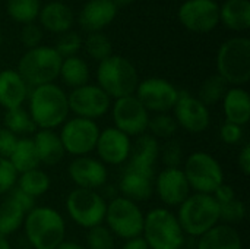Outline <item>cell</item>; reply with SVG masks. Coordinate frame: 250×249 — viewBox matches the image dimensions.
I'll use <instances>...</instances> for the list:
<instances>
[{
  "label": "cell",
  "mask_w": 250,
  "mask_h": 249,
  "mask_svg": "<svg viewBox=\"0 0 250 249\" xmlns=\"http://www.w3.org/2000/svg\"><path fill=\"white\" fill-rule=\"evenodd\" d=\"M28 113L37 129L53 131L67 120V94L56 84L35 87L29 94Z\"/></svg>",
  "instance_id": "cell-1"
},
{
  "label": "cell",
  "mask_w": 250,
  "mask_h": 249,
  "mask_svg": "<svg viewBox=\"0 0 250 249\" xmlns=\"http://www.w3.org/2000/svg\"><path fill=\"white\" fill-rule=\"evenodd\" d=\"M23 229L32 249H56L66 236L64 219L51 207H34L25 216Z\"/></svg>",
  "instance_id": "cell-2"
},
{
  "label": "cell",
  "mask_w": 250,
  "mask_h": 249,
  "mask_svg": "<svg viewBox=\"0 0 250 249\" xmlns=\"http://www.w3.org/2000/svg\"><path fill=\"white\" fill-rule=\"evenodd\" d=\"M185 235L201 238L220 225V205L212 195L190 194L176 214Z\"/></svg>",
  "instance_id": "cell-3"
},
{
  "label": "cell",
  "mask_w": 250,
  "mask_h": 249,
  "mask_svg": "<svg viewBox=\"0 0 250 249\" xmlns=\"http://www.w3.org/2000/svg\"><path fill=\"white\" fill-rule=\"evenodd\" d=\"M97 82V85L110 98L117 100L135 94L139 84V75L135 65L129 59L111 54L98 63Z\"/></svg>",
  "instance_id": "cell-4"
},
{
  "label": "cell",
  "mask_w": 250,
  "mask_h": 249,
  "mask_svg": "<svg viewBox=\"0 0 250 249\" xmlns=\"http://www.w3.org/2000/svg\"><path fill=\"white\" fill-rule=\"evenodd\" d=\"M62 56L50 45H38L26 50L18 62L16 72L22 76L28 87H40L53 84L59 78Z\"/></svg>",
  "instance_id": "cell-5"
},
{
  "label": "cell",
  "mask_w": 250,
  "mask_h": 249,
  "mask_svg": "<svg viewBox=\"0 0 250 249\" xmlns=\"http://www.w3.org/2000/svg\"><path fill=\"white\" fill-rule=\"evenodd\" d=\"M217 75L233 87H243L250 79V40L233 37L226 40L217 53Z\"/></svg>",
  "instance_id": "cell-6"
},
{
  "label": "cell",
  "mask_w": 250,
  "mask_h": 249,
  "mask_svg": "<svg viewBox=\"0 0 250 249\" xmlns=\"http://www.w3.org/2000/svg\"><path fill=\"white\" fill-rule=\"evenodd\" d=\"M142 238L149 249H182L185 244V233L176 214L164 207L145 214Z\"/></svg>",
  "instance_id": "cell-7"
},
{
  "label": "cell",
  "mask_w": 250,
  "mask_h": 249,
  "mask_svg": "<svg viewBox=\"0 0 250 249\" xmlns=\"http://www.w3.org/2000/svg\"><path fill=\"white\" fill-rule=\"evenodd\" d=\"M190 191L195 194H207L212 195L215 189L224 183V172L220 161L205 151L192 153L182 169Z\"/></svg>",
  "instance_id": "cell-8"
},
{
  "label": "cell",
  "mask_w": 250,
  "mask_h": 249,
  "mask_svg": "<svg viewBox=\"0 0 250 249\" xmlns=\"http://www.w3.org/2000/svg\"><path fill=\"white\" fill-rule=\"evenodd\" d=\"M144 220L145 214L138 203H133L122 195L114 197L107 204L104 222L107 223L108 230L123 241L142 236Z\"/></svg>",
  "instance_id": "cell-9"
},
{
  "label": "cell",
  "mask_w": 250,
  "mask_h": 249,
  "mask_svg": "<svg viewBox=\"0 0 250 249\" xmlns=\"http://www.w3.org/2000/svg\"><path fill=\"white\" fill-rule=\"evenodd\" d=\"M107 210L105 198L92 189H73L66 198V211L69 217L83 229L103 225Z\"/></svg>",
  "instance_id": "cell-10"
},
{
  "label": "cell",
  "mask_w": 250,
  "mask_h": 249,
  "mask_svg": "<svg viewBox=\"0 0 250 249\" xmlns=\"http://www.w3.org/2000/svg\"><path fill=\"white\" fill-rule=\"evenodd\" d=\"M100 131L101 129L95 120L73 117L62 125L59 136L66 154L83 157L95 150Z\"/></svg>",
  "instance_id": "cell-11"
},
{
  "label": "cell",
  "mask_w": 250,
  "mask_h": 249,
  "mask_svg": "<svg viewBox=\"0 0 250 249\" xmlns=\"http://www.w3.org/2000/svg\"><path fill=\"white\" fill-rule=\"evenodd\" d=\"M177 16L188 31L209 34L220 23V4L215 0H186L179 7Z\"/></svg>",
  "instance_id": "cell-12"
},
{
  "label": "cell",
  "mask_w": 250,
  "mask_h": 249,
  "mask_svg": "<svg viewBox=\"0 0 250 249\" xmlns=\"http://www.w3.org/2000/svg\"><path fill=\"white\" fill-rule=\"evenodd\" d=\"M179 90L164 78H146L139 81L135 97L142 103V106L152 113H168L173 110L177 98Z\"/></svg>",
  "instance_id": "cell-13"
},
{
  "label": "cell",
  "mask_w": 250,
  "mask_h": 249,
  "mask_svg": "<svg viewBox=\"0 0 250 249\" xmlns=\"http://www.w3.org/2000/svg\"><path fill=\"white\" fill-rule=\"evenodd\" d=\"M67 103L69 112H72L75 117L95 120L110 110L111 98L98 85L85 84L73 88L70 94H67Z\"/></svg>",
  "instance_id": "cell-14"
},
{
  "label": "cell",
  "mask_w": 250,
  "mask_h": 249,
  "mask_svg": "<svg viewBox=\"0 0 250 249\" xmlns=\"http://www.w3.org/2000/svg\"><path fill=\"white\" fill-rule=\"evenodd\" d=\"M111 116L114 128L126 134L127 136H139L145 134L149 122V112L133 95L114 100L111 107Z\"/></svg>",
  "instance_id": "cell-15"
},
{
  "label": "cell",
  "mask_w": 250,
  "mask_h": 249,
  "mask_svg": "<svg viewBox=\"0 0 250 249\" xmlns=\"http://www.w3.org/2000/svg\"><path fill=\"white\" fill-rule=\"evenodd\" d=\"M173 117L182 129L189 134H201L208 129L211 123L209 109L186 91L179 92V98L173 107Z\"/></svg>",
  "instance_id": "cell-16"
},
{
  "label": "cell",
  "mask_w": 250,
  "mask_h": 249,
  "mask_svg": "<svg viewBox=\"0 0 250 249\" xmlns=\"http://www.w3.org/2000/svg\"><path fill=\"white\" fill-rule=\"evenodd\" d=\"M130 150V136H127L122 131L116 129L114 126H108L104 131H100L95 151L103 164L120 166L126 163L129 160Z\"/></svg>",
  "instance_id": "cell-17"
},
{
  "label": "cell",
  "mask_w": 250,
  "mask_h": 249,
  "mask_svg": "<svg viewBox=\"0 0 250 249\" xmlns=\"http://www.w3.org/2000/svg\"><path fill=\"white\" fill-rule=\"evenodd\" d=\"M154 191L168 207L180 205L190 195V186L180 167H164L154 179Z\"/></svg>",
  "instance_id": "cell-18"
},
{
  "label": "cell",
  "mask_w": 250,
  "mask_h": 249,
  "mask_svg": "<svg viewBox=\"0 0 250 249\" xmlns=\"http://www.w3.org/2000/svg\"><path fill=\"white\" fill-rule=\"evenodd\" d=\"M67 173L76 188L92 191L104 186L108 178L105 164H103L98 158H92L89 156L75 157V160L67 167Z\"/></svg>",
  "instance_id": "cell-19"
},
{
  "label": "cell",
  "mask_w": 250,
  "mask_h": 249,
  "mask_svg": "<svg viewBox=\"0 0 250 249\" xmlns=\"http://www.w3.org/2000/svg\"><path fill=\"white\" fill-rule=\"evenodd\" d=\"M117 10L113 0H88L78 15V23L88 34L101 32L116 19Z\"/></svg>",
  "instance_id": "cell-20"
},
{
  "label": "cell",
  "mask_w": 250,
  "mask_h": 249,
  "mask_svg": "<svg viewBox=\"0 0 250 249\" xmlns=\"http://www.w3.org/2000/svg\"><path fill=\"white\" fill-rule=\"evenodd\" d=\"M154 176L155 172L126 166L119 182V191L122 197L133 203L149 200L154 194Z\"/></svg>",
  "instance_id": "cell-21"
},
{
  "label": "cell",
  "mask_w": 250,
  "mask_h": 249,
  "mask_svg": "<svg viewBox=\"0 0 250 249\" xmlns=\"http://www.w3.org/2000/svg\"><path fill=\"white\" fill-rule=\"evenodd\" d=\"M40 26L45 31H50L53 34H64L72 31V26L75 23V15L63 1H50L44 6H41L38 13Z\"/></svg>",
  "instance_id": "cell-22"
},
{
  "label": "cell",
  "mask_w": 250,
  "mask_h": 249,
  "mask_svg": "<svg viewBox=\"0 0 250 249\" xmlns=\"http://www.w3.org/2000/svg\"><path fill=\"white\" fill-rule=\"evenodd\" d=\"M29 87L13 69L0 72V106L4 110L19 109L28 98Z\"/></svg>",
  "instance_id": "cell-23"
},
{
  "label": "cell",
  "mask_w": 250,
  "mask_h": 249,
  "mask_svg": "<svg viewBox=\"0 0 250 249\" xmlns=\"http://www.w3.org/2000/svg\"><path fill=\"white\" fill-rule=\"evenodd\" d=\"M226 122L246 126L250 120V95L243 87H231L221 100Z\"/></svg>",
  "instance_id": "cell-24"
},
{
  "label": "cell",
  "mask_w": 250,
  "mask_h": 249,
  "mask_svg": "<svg viewBox=\"0 0 250 249\" xmlns=\"http://www.w3.org/2000/svg\"><path fill=\"white\" fill-rule=\"evenodd\" d=\"M32 141L40 163L45 166H57L66 156L60 136L54 131L37 129V132L32 136Z\"/></svg>",
  "instance_id": "cell-25"
},
{
  "label": "cell",
  "mask_w": 250,
  "mask_h": 249,
  "mask_svg": "<svg viewBox=\"0 0 250 249\" xmlns=\"http://www.w3.org/2000/svg\"><path fill=\"white\" fill-rule=\"evenodd\" d=\"M158 157H160V144L157 138H154L151 134H142L136 136V141L132 144L127 166L155 172L154 166Z\"/></svg>",
  "instance_id": "cell-26"
},
{
  "label": "cell",
  "mask_w": 250,
  "mask_h": 249,
  "mask_svg": "<svg viewBox=\"0 0 250 249\" xmlns=\"http://www.w3.org/2000/svg\"><path fill=\"white\" fill-rule=\"evenodd\" d=\"M196 249H243V241L233 226L217 225L199 238Z\"/></svg>",
  "instance_id": "cell-27"
},
{
  "label": "cell",
  "mask_w": 250,
  "mask_h": 249,
  "mask_svg": "<svg viewBox=\"0 0 250 249\" xmlns=\"http://www.w3.org/2000/svg\"><path fill=\"white\" fill-rule=\"evenodd\" d=\"M220 23L234 32H243L250 28L249 0H226L220 6Z\"/></svg>",
  "instance_id": "cell-28"
},
{
  "label": "cell",
  "mask_w": 250,
  "mask_h": 249,
  "mask_svg": "<svg viewBox=\"0 0 250 249\" xmlns=\"http://www.w3.org/2000/svg\"><path fill=\"white\" fill-rule=\"evenodd\" d=\"M7 160L13 166L18 175L37 169L40 166V160H38L32 138H28V136L18 138Z\"/></svg>",
  "instance_id": "cell-29"
},
{
  "label": "cell",
  "mask_w": 250,
  "mask_h": 249,
  "mask_svg": "<svg viewBox=\"0 0 250 249\" xmlns=\"http://www.w3.org/2000/svg\"><path fill=\"white\" fill-rule=\"evenodd\" d=\"M59 76L62 78V81L73 88L82 87L85 84H88L89 79V68L86 65V62L79 57V56H70L63 59L62 66H60V72Z\"/></svg>",
  "instance_id": "cell-30"
},
{
  "label": "cell",
  "mask_w": 250,
  "mask_h": 249,
  "mask_svg": "<svg viewBox=\"0 0 250 249\" xmlns=\"http://www.w3.org/2000/svg\"><path fill=\"white\" fill-rule=\"evenodd\" d=\"M26 211L10 197L0 204V236L6 238L23 226Z\"/></svg>",
  "instance_id": "cell-31"
},
{
  "label": "cell",
  "mask_w": 250,
  "mask_h": 249,
  "mask_svg": "<svg viewBox=\"0 0 250 249\" xmlns=\"http://www.w3.org/2000/svg\"><path fill=\"white\" fill-rule=\"evenodd\" d=\"M16 185H18V189H21L26 195L37 198V197H41L45 192H48L51 179L44 170L37 167V169H32V170L18 175Z\"/></svg>",
  "instance_id": "cell-32"
},
{
  "label": "cell",
  "mask_w": 250,
  "mask_h": 249,
  "mask_svg": "<svg viewBox=\"0 0 250 249\" xmlns=\"http://www.w3.org/2000/svg\"><path fill=\"white\" fill-rule=\"evenodd\" d=\"M41 0H6L7 15L18 23L26 25L38 19Z\"/></svg>",
  "instance_id": "cell-33"
},
{
  "label": "cell",
  "mask_w": 250,
  "mask_h": 249,
  "mask_svg": "<svg viewBox=\"0 0 250 249\" xmlns=\"http://www.w3.org/2000/svg\"><path fill=\"white\" fill-rule=\"evenodd\" d=\"M4 128L16 136L32 135L37 132V126L32 122L28 110L23 107L6 110L4 113Z\"/></svg>",
  "instance_id": "cell-34"
},
{
  "label": "cell",
  "mask_w": 250,
  "mask_h": 249,
  "mask_svg": "<svg viewBox=\"0 0 250 249\" xmlns=\"http://www.w3.org/2000/svg\"><path fill=\"white\" fill-rule=\"evenodd\" d=\"M227 85L229 84L220 75H211L201 84L196 97L207 107L214 106V104L220 103L223 100V97L226 95V92L229 90Z\"/></svg>",
  "instance_id": "cell-35"
},
{
  "label": "cell",
  "mask_w": 250,
  "mask_h": 249,
  "mask_svg": "<svg viewBox=\"0 0 250 249\" xmlns=\"http://www.w3.org/2000/svg\"><path fill=\"white\" fill-rule=\"evenodd\" d=\"M88 56L98 63L105 60L113 54V44L110 38L104 32H91L86 35L85 41H82Z\"/></svg>",
  "instance_id": "cell-36"
},
{
  "label": "cell",
  "mask_w": 250,
  "mask_h": 249,
  "mask_svg": "<svg viewBox=\"0 0 250 249\" xmlns=\"http://www.w3.org/2000/svg\"><path fill=\"white\" fill-rule=\"evenodd\" d=\"M177 123L170 113H157L155 116L149 117L148 129L154 138L161 139H171L177 132Z\"/></svg>",
  "instance_id": "cell-37"
},
{
  "label": "cell",
  "mask_w": 250,
  "mask_h": 249,
  "mask_svg": "<svg viewBox=\"0 0 250 249\" xmlns=\"http://www.w3.org/2000/svg\"><path fill=\"white\" fill-rule=\"evenodd\" d=\"M86 248L114 249L116 248L114 235L104 225H98L95 227H91V229H88V235H86Z\"/></svg>",
  "instance_id": "cell-38"
},
{
  "label": "cell",
  "mask_w": 250,
  "mask_h": 249,
  "mask_svg": "<svg viewBox=\"0 0 250 249\" xmlns=\"http://www.w3.org/2000/svg\"><path fill=\"white\" fill-rule=\"evenodd\" d=\"M54 48L62 56V59H66V57H70V56H76L78 51L82 48V38L75 31L64 32L57 40V44H56Z\"/></svg>",
  "instance_id": "cell-39"
},
{
  "label": "cell",
  "mask_w": 250,
  "mask_h": 249,
  "mask_svg": "<svg viewBox=\"0 0 250 249\" xmlns=\"http://www.w3.org/2000/svg\"><path fill=\"white\" fill-rule=\"evenodd\" d=\"M246 217V204L234 198L233 201L220 205V222H224V225H233L239 223Z\"/></svg>",
  "instance_id": "cell-40"
},
{
  "label": "cell",
  "mask_w": 250,
  "mask_h": 249,
  "mask_svg": "<svg viewBox=\"0 0 250 249\" xmlns=\"http://www.w3.org/2000/svg\"><path fill=\"white\" fill-rule=\"evenodd\" d=\"M160 157L166 167H180L183 160V150L179 141L167 139L163 148H160Z\"/></svg>",
  "instance_id": "cell-41"
},
{
  "label": "cell",
  "mask_w": 250,
  "mask_h": 249,
  "mask_svg": "<svg viewBox=\"0 0 250 249\" xmlns=\"http://www.w3.org/2000/svg\"><path fill=\"white\" fill-rule=\"evenodd\" d=\"M18 181V173L7 158L0 157V195L10 192Z\"/></svg>",
  "instance_id": "cell-42"
},
{
  "label": "cell",
  "mask_w": 250,
  "mask_h": 249,
  "mask_svg": "<svg viewBox=\"0 0 250 249\" xmlns=\"http://www.w3.org/2000/svg\"><path fill=\"white\" fill-rule=\"evenodd\" d=\"M41 40H42V28L40 25H37L35 22L23 25L21 31V41L28 50L41 45Z\"/></svg>",
  "instance_id": "cell-43"
},
{
  "label": "cell",
  "mask_w": 250,
  "mask_h": 249,
  "mask_svg": "<svg viewBox=\"0 0 250 249\" xmlns=\"http://www.w3.org/2000/svg\"><path fill=\"white\" fill-rule=\"evenodd\" d=\"M220 138L227 145H237L243 139V126L226 122L220 128Z\"/></svg>",
  "instance_id": "cell-44"
},
{
  "label": "cell",
  "mask_w": 250,
  "mask_h": 249,
  "mask_svg": "<svg viewBox=\"0 0 250 249\" xmlns=\"http://www.w3.org/2000/svg\"><path fill=\"white\" fill-rule=\"evenodd\" d=\"M18 141V136L13 135L6 128H0V157L7 158Z\"/></svg>",
  "instance_id": "cell-45"
},
{
  "label": "cell",
  "mask_w": 250,
  "mask_h": 249,
  "mask_svg": "<svg viewBox=\"0 0 250 249\" xmlns=\"http://www.w3.org/2000/svg\"><path fill=\"white\" fill-rule=\"evenodd\" d=\"M212 197L215 198V201L218 203V205H223V204H227L230 201H233L236 197V192H234V188L231 185H227V183H223L220 185L215 192L212 194Z\"/></svg>",
  "instance_id": "cell-46"
},
{
  "label": "cell",
  "mask_w": 250,
  "mask_h": 249,
  "mask_svg": "<svg viewBox=\"0 0 250 249\" xmlns=\"http://www.w3.org/2000/svg\"><path fill=\"white\" fill-rule=\"evenodd\" d=\"M9 197H10L12 200H15L26 213H29V211L35 207V198L26 195L25 192H22V191L18 189V188H13V189L10 191V195H9Z\"/></svg>",
  "instance_id": "cell-47"
},
{
  "label": "cell",
  "mask_w": 250,
  "mask_h": 249,
  "mask_svg": "<svg viewBox=\"0 0 250 249\" xmlns=\"http://www.w3.org/2000/svg\"><path fill=\"white\" fill-rule=\"evenodd\" d=\"M237 166L239 169L242 170V173L245 176H249L250 175V145L249 144H245L239 153V157H237Z\"/></svg>",
  "instance_id": "cell-48"
},
{
  "label": "cell",
  "mask_w": 250,
  "mask_h": 249,
  "mask_svg": "<svg viewBox=\"0 0 250 249\" xmlns=\"http://www.w3.org/2000/svg\"><path fill=\"white\" fill-rule=\"evenodd\" d=\"M122 249H149L145 239L142 236H138V238H133V239H127L125 241Z\"/></svg>",
  "instance_id": "cell-49"
},
{
  "label": "cell",
  "mask_w": 250,
  "mask_h": 249,
  "mask_svg": "<svg viewBox=\"0 0 250 249\" xmlns=\"http://www.w3.org/2000/svg\"><path fill=\"white\" fill-rule=\"evenodd\" d=\"M56 249H85L82 245L76 244V242H72V241H63L59 247Z\"/></svg>",
  "instance_id": "cell-50"
},
{
  "label": "cell",
  "mask_w": 250,
  "mask_h": 249,
  "mask_svg": "<svg viewBox=\"0 0 250 249\" xmlns=\"http://www.w3.org/2000/svg\"><path fill=\"white\" fill-rule=\"evenodd\" d=\"M135 0H113V3L117 6V9L119 7H125V6H129V4H132Z\"/></svg>",
  "instance_id": "cell-51"
},
{
  "label": "cell",
  "mask_w": 250,
  "mask_h": 249,
  "mask_svg": "<svg viewBox=\"0 0 250 249\" xmlns=\"http://www.w3.org/2000/svg\"><path fill=\"white\" fill-rule=\"evenodd\" d=\"M0 249H12L9 241L6 238H3V236H0Z\"/></svg>",
  "instance_id": "cell-52"
},
{
  "label": "cell",
  "mask_w": 250,
  "mask_h": 249,
  "mask_svg": "<svg viewBox=\"0 0 250 249\" xmlns=\"http://www.w3.org/2000/svg\"><path fill=\"white\" fill-rule=\"evenodd\" d=\"M1 44H3V35H1V32H0V47H1Z\"/></svg>",
  "instance_id": "cell-53"
},
{
  "label": "cell",
  "mask_w": 250,
  "mask_h": 249,
  "mask_svg": "<svg viewBox=\"0 0 250 249\" xmlns=\"http://www.w3.org/2000/svg\"><path fill=\"white\" fill-rule=\"evenodd\" d=\"M22 249H32V248H22Z\"/></svg>",
  "instance_id": "cell-54"
}]
</instances>
